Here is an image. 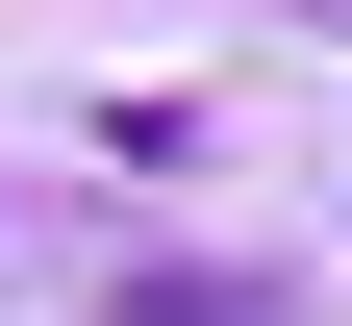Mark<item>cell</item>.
<instances>
[{"instance_id": "6da1fadb", "label": "cell", "mask_w": 352, "mask_h": 326, "mask_svg": "<svg viewBox=\"0 0 352 326\" xmlns=\"http://www.w3.org/2000/svg\"><path fill=\"white\" fill-rule=\"evenodd\" d=\"M126 326H252V301H227V276H151V301H126Z\"/></svg>"}]
</instances>
